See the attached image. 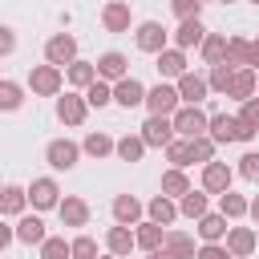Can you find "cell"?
Returning <instances> with one entry per match:
<instances>
[{"instance_id":"cell-49","label":"cell","mask_w":259,"mask_h":259,"mask_svg":"<svg viewBox=\"0 0 259 259\" xmlns=\"http://www.w3.org/2000/svg\"><path fill=\"white\" fill-rule=\"evenodd\" d=\"M12 243H16V227H8V223L0 219V251H8Z\"/></svg>"},{"instance_id":"cell-57","label":"cell","mask_w":259,"mask_h":259,"mask_svg":"<svg viewBox=\"0 0 259 259\" xmlns=\"http://www.w3.org/2000/svg\"><path fill=\"white\" fill-rule=\"evenodd\" d=\"M251 4H259V0H251Z\"/></svg>"},{"instance_id":"cell-8","label":"cell","mask_w":259,"mask_h":259,"mask_svg":"<svg viewBox=\"0 0 259 259\" xmlns=\"http://www.w3.org/2000/svg\"><path fill=\"white\" fill-rule=\"evenodd\" d=\"M45 162H49L53 170H73V166L81 162V146L69 142V138H53V142L45 146Z\"/></svg>"},{"instance_id":"cell-55","label":"cell","mask_w":259,"mask_h":259,"mask_svg":"<svg viewBox=\"0 0 259 259\" xmlns=\"http://www.w3.org/2000/svg\"><path fill=\"white\" fill-rule=\"evenodd\" d=\"M117 4H130V0H117Z\"/></svg>"},{"instance_id":"cell-36","label":"cell","mask_w":259,"mask_h":259,"mask_svg":"<svg viewBox=\"0 0 259 259\" xmlns=\"http://www.w3.org/2000/svg\"><path fill=\"white\" fill-rule=\"evenodd\" d=\"M231 81H235V65H210L206 69V85H210V93H223L227 97V89H231Z\"/></svg>"},{"instance_id":"cell-47","label":"cell","mask_w":259,"mask_h":259,"mask_svg":"<svg viewBox=\"0 0 259 259\" xmlns=\"http://www.w3.org/2000/svg\"><path fill=\"white\" fill-rule=\"evenodd\" d=\"M194 259H235V255L227 251V243H202Z\"/></svg>"},{"instance_id":"cell-53","label":"cell","mask_w":259,"mask_h":259,"mask_svg":"<svg viewBox=\"0 0 259 259\" xmlns=\"http://www.w3.org/2000/svg\"><path fill=\"white\" fill-rule=\"evenodd\" d=\"M219 4H235V0H219Z\"/></svg>"},{"instance_id":"cell-15","label":"cell","mask_w":259,"mask_h":259,"mask_svg":"<svg viewBox=\"0 0 259 259\" xmlns=\"http://www.w3.org/2000/svg\"><path fill=\"white\" fill-rule=\"evenodd\" d=\"M206 138H210L214 146H231V142H239V117H235V113H210Z\"/></svg>"},{"instance_id":"cell-7","label":"cell","mask_w":259,"mask_h":259,"mask_svg":"<svg viewBox=\"0 0 259 259\" xmlns=\"http://www.w3.org/2000/svg\"><path fill=\"white\" fill-rule=\"evenodd\" d=\"M85 117H89V101H85V93L65 89V97H57V121H61V125H81Z\"/></svg>"},{"instance_id":"cell-46","label":"cell","mask_w":259,"mask_h":259,"mask_svg":"<svg viewBox=\"0 0 259 259\" xmlns=\"http://www.w3.org/2000/svg\"><path fill=\"white\" fill-rule=\"evenodd\" d=\"M170 8H174V16H178V20H190V16H198V12H202V0H170Z\"/></svg>"},{"instance_id":"cell-51","label":"cell","mask_w":259,"mask_h":259,"mask_svg":"<svg viewBox=\"0 0 259 259\" xmlns=\"http://www.w3.org/2000/svg\"><path fill=\"white\" fill-rule=\"evenodd\" d=\"M146 259H166V251H150V255H146Z\"/></svg>"},{"instance_id":"cell-9","label":"cell","mask_w":259,"mask_h":259,"mask_svg":"<svg viewBox=\"0 0 259 259\" xmlns=\"http://www.w3.org/2000/svg\"><path fill=\"white\" fill-rule=\"evenodd\" d=\"M174 89H178V97H182V105H202L206 97H210V85H206V73H182L178 81H174Z\"/></svg>"},{"instance_id":"cell-50","label":"cell","mask_w":259,"mask_h":259,"mask_svg":"<svg viewBox=\"0 0 259 259\" xmlns=\"http://www.w3.org/2000/svg\"><path fill=\"white\" fill-rule=\"evenodd\" d=\"M247 214H251V219H255V227H259V194L251 198V206H247Z\"/></svg>"},{"instance_id":"cell-58","label":"cell","mask_w":259,"mask_h":259,"mask_svg":"<svg viewBox=\"0 0 259 259\" xmlns=\"http://www.w3.org/2000/svg\"><path fill=\"white\" fill-rule=\"evenodd\" d=\"M0 81H4V77H0Z\"/></svg>"},{"instance_id":"cell-29","label":"cell","mask_w":259,"mask_h":259,"mask_svg":"<svg viewBox=\"0 0 259 259\" xmlns=\"http://www.w3.org/2000/svg\"><path fill=\"white\" fill-rule=\"evenodd\" d=\"M206 210H210V194H206L202 186L178 198V214H182V219H194V223H198V219H202Z\"/></svg>"},{"instance_id":"cell-11","label":"cell","mask_w":259,"mask_h":259,"mask_svg":"<svg viewBox=\"0 0 259 259\" xmlns=\"http://www.w3.org/2000/svg\"><path fill=\"white\" fill-rule=\"evenodd\" d=\"M93 65H97V81H109V85H117L121 77H130V57H125V53H117V49L101 53Z\"/></svg>"},{"instance_id":"cell-45","label":"cell","mask_w":259,"mask_h":259,"mask_svg":"<svg viewBox=\"0 0 259 259\" xmlns=\"http://www.w3.org/2000/svg\"><path fill=\"white\" fill-rule=\"evenodd\" d=\"M235 174H239V178H247V182H259V150H247V154L239 158Z\"/></svg>"},{"instance_id":"cell-38","label":"cell","mask_w":259,"mask_h":259,"mask_svg":"<svg viewBox=\"0 0 259 259\" xmlns=\"http://www.w3.org/2000/svg\"><path fill=\"white\" fill-rule=\"evenodd\" d=\"M247 61H251V40L247 36H227V65L247 69Z\"/></svg>"},{"instance_id":"cell-40","label":"cell","mask_w":259,"mask_h":259,"mask_svg":"<svg viewBox=\"0 0 259 259\" xmlns=\"http://www.w3.org/2000/svg\"><path fill=\"white\" fill-rule=\"evenodd\" d=\"M214 142L202 134V138H190V166H206V162H214Z\"/></svg>"},{"instance_id":"cell-27","label":"cell","mask_w":259,"mask_h":259,"mask_svg":"<svg viewBox=\"0 0 259 259\" xmlns=\"http://www.w3.org/2000/svg\"><path fill=\"white\" fill-rule=\"evenodd\" d=\"M162 251H166V259H194L198 255V247H194V239L186 231H166Z\"/></svg>"},{"instance_id":"cell-2","label":"cell","mask_w":259,"mask_h":259,"mask_svg":"<svg viewBox=\"0 0 259 259\" xmlns=\"http://www.w3.org/2000/svg\"><path fill=\"white\" fill-rule=\"evenodd\" d=\"M170 121H174V134L190 142V138H202V134H206V125H210V113H206L202 105H178Z\"/></svg>"},{"instance_id":"cell-6","label":"cell","mask_w":259,"mask_h":259,"mask_svg":"<svg viewBox=\"0 0 259 259\" xmlns=\"http://www.w3.org/2000/svg\"><path fill=\"white\" fill-rule=\"evenodd\" d=\"M28 206L32 210H57L61 206V186H57V178H32L28 182Z\"/></svg>"},{"instance_id":"cell-28","label":"cell","mask_w":259,"mask_h":259,"mask_svg":"<svg viewBox=\"0 0 259 259\" xmlns=\"http://www.w3.org/2000/svg\"><path fill=\"white\" fill-rule=\"evenodd\" d=\"M65 81H69V85H73L77 93H85V89H89V85L97 81V65H93V61H81V57H77V61H73V65L65 69Z\"/></svg>"},{"instance_id":"cell-24","label":"cell","mask_w":259,"mask_h":259,"mask_svg":"<svg viewBox=\"0 0 259 259\" xmlns=\"http://www.w3.org/2000/svg\"><path fill=\"white\" fill-rule=\"evenodd\" d=\"M134 247H138V239H134V227H121V223H113V227L105 231V251H109V255L125 259Z\"/></svg>"},{"instance_id":"cell-56","label":"cell","mask_w":259,"mask_h":259,"mask_svg":"<svg viewBox=\"0 0 259 259\" xmlns=\"http://www.w3.org/2000/svg\"><path fill=\"white\" fill-rule=\"evenodd\" d=\"M251 40H255V45H259V36H251Z\"/></svg>"},{"instance_id":"cell-5","label":"cell","mask_w":259,"mask_h":259,"mask_svg":"<svg viewBox=\"0 0 259 259\" xmlns=\"http://www.w3.org/2000/svg\"><path fill=\"white\" fill-rule=\"evenodd\" d=\"M178 105H182V97H178V89H174L170 81H158L154 89H146V109H150L154 117H174Z\"/></svg>"},{"instance_id":"cell-12","label":"cell","mask_w":259,"mask_h":259,"mask_svg":"<svg viewBox=\"0 0 259 259\" xmlns=\"http://www.w3.org/2000/svg\"><path fill=\"white\" fill-rule=\"evenodd\" d=\"M231 182H235V170H231L227 162H206V166H202V190H206V194L219 198V194L231 190Z\"/></svg>"},{"instance_id":"cell-14","label":"cell","mask_w":259,"mask_h":259,"mask_svg":"<svg viewBox=\"0 0 259 259\" xmlns=\"http://www.w3.org/2000/svg\"><path fill=\"white\" fill-rule=\"evenodd\" d=\"M154 61H158L154 69L162 73V81H178L182 73H190V61H186V53H182V49H174V45H170V49H162Z\"/></svg>"},{"instance_id":"cell-35","label":"cell","mask_w":259,"mask_h":259,"mask_svg":"<svg viewBox=\"0 0 259 259\" xmlns=\"http://www.w3.org/2000/svg\"><path fill=\"white\" fill-rule=\"evenodd\" d=\"M146 150H150V146L142 142V134H125V138H117V146H113V154H117L121 162H142Z\"/></svg>"},{"instance_id":"cell-22","label":"cell","mask_w":259,"mask_h":259,"mask_svg":"<svg viewBox=\"0 0 259 259\" xmlns=\"http://www.w3.org/2000/svg\"><path fill=\"white\" fill-rule=\"evenodd\" d=\"M194 231H198V239H202V243H223V239H227V231H231V223H227L219 210H206V214L194 223Z\"/></svg>"},{"instance_id":"cell-3","label":"cell","mask_w":259,"mask_h":259,"mask_svg":"<svg viewBox=\"0 0 259 259\" xmlns=\"http://www.w3.org/2000/svg\"><path fill=\"white\" fill-rule=\"evenodd\" d=\"M134 45H138L142 53L158 57L162 49H170V28L158 24V20H142V24H134Z\"/></svg>"},{"instance_id":"cell-37","label":"cell","mask_w":259,"mask_h":259,"mask_svg":"<svg viewBox=\"0 0 259 259\" xmlns=\"http://www.w3.org/2000/svg\"><path fill=\"white\" fill-rule=\"evenodd\" d=\"M24 105V85H16V81H0V113H16Z\"/></svg>"},{"instance_id":"cell-43","label":"cell","mask_w":259,"mask_h":259,"mask_svg":"<svg viewBox=\"0 0 259 259\" xmlns=\"http://www.w3.org/2000/svg\"><path fill=\"white\" fill-rule=\"evenodd\" d=\"M69 247H73V259H97L101 255L93 235H77V239H69Z\"/></svg>"},{"instance_id":"cell-23","label":"cell","mask_w":259,"mask_h":259,"mask_svg":"<svg viewBox=\"0 0 259 259\" xmlns=\"http://www.w3.org/2000/svg\"><path fill=\"white\" fill-rule=\"evenodd\" d=\"M45 239H49V231H45L40 214H20V219H16V243H24V247H40Z\"/></svg>"},{"instance_id":"cell-25","label":"cell","mask_w":259,"mask_h":259,"mask_svg":"<svg viewBox=\"0 0 259 259\" xmlns=\"http://www.w3.org/2000/svg\"><path fill=\"white\" fill-rule=\"evenodd\" d=\"M255 93H259V73H255V69H235V81H231L227 97H235V101L243 105V101H251Z\"/></svg>"},{"instance_id":"cell-21","label":"cell","mask_w":259,"mask_h":259,"mask_svg":"<svg viewBox=\"0 0 259 259\" xmlns=\"http://www.w3.org/2000/svg\"><path fill=\"white\" fill-rule=\"evenodd\" d=\"M113 101H117L121 109H134V105H146V85H142L138 77H121V81L113 85Z\"/></svg>"},{"instance_id":"cell-32","label":"cell","mask_w":259,"mask_h":259,"mask_svg":"<svg viewBox=\"0 0 259 259\" xmlns=\"http://www.w3.org/2000/svg\"><path fill=\"white\" fill-rule=\"evenodd\" d=\"M247 206H251V198H243V194H235V190L219 194V214H223L227 223H239V219H247Z\"/></svg>"},{"instance_id":"cell-54","label":"cell","mask_w":259,"mask_h":259,"mask_svg":"<svg viewBox=\"0 0 259 259\" xmlns=\"http://www.w3.org/2000/svg\"><path fill=\"white\" fill-rule=\"evenodd\" d=\"M255 243H259V231H255Z\"/></svg>"},{"instance_id":"cell-20","label":"cell","mask_w":259,"mask_h":259,"mask_svg":"<svg viewBox=\"0 0 259 259\" xmlns=\"http://www.w3.org/2000/svg\"><path fill=\"white\" fill-rule=\"evenodd\" d=\"M223 243H227V251H231L235 259H247V255L259 251V243H255V227H231Z\"/></svg>"},{"instance_id":"cell-44","label":"cell","mask_w":259,"mask_h":259,"mask_svg":"<svg viewBox=\"0 0 259 259\" xmlns=\"http://www.w3.org/2000/svg\"><path fill=\"white\" fill-rule=\"evenodd\" d=\"M235 117H239V125H247L251 134H259V97H251V101H243Z\"/></svg>"},{"instance_id":"cell-48","label":"cell","mask_w":259,"mask_h":259,"mask_svg":"<svg viewBox=\"0 0 259 259\" xmlns=\"http://www.w3.org/2000/svg\"><path fill=\"white\" fill-rule=\"evenodd\" d=\"M8 53H16V32L8 24H0V57H8Z\"/></svg>"},{"instance_id":"cell-33","label":"cell","mask_w":259,"mask_h":259,"mask_svg":"<svg viewBox=\"0 0 259 259\" xmlns=\"http://www.w3.org/2000/svg\"><path fill=\"white\" fill-rule=\"evenodd\" d=\"M190 190H194V186H190L186 170H174V166H170V170L162 174V194H166V198H174V202H178V198H182V194H190Z\"/></svg>"},{"instance_id":"cell-52","label":"cell","mask_w":259,"mask_h":259,"mask_svg":"<svg viewBox=\"0 0 259 259\" xmlns=\"http://www.w3.org/2000/svg\"><path fill=\"white\" fill-rule=\"evenodd\" d=\"M97 259H117V255H109V251H105V255H97Z\"/></svg>"},{"instance_id":"cell-4","label":"cell","mask_w":259,"mask_h":259,"mask_svg":"<svg viewBox=\"0 0 259 259\" xmlns=\"http://www.w3.org/2000/svg\"><path fill=\"white\" fill-rule=\"evenodd\" d=\"M77 61V36L73 32H53L45 40V65H57V69H69Z\"/></svg>"},{"instance_id":"cell-16","label":"cell","mask_w":259,"mask_h":259,"mask_svg":"<svg viewBox=\"0 0 259 259\" xmlns=\"http://www.w3.org/2000/svg\"><path fill=\"white\" fill-rule=\"evenodd\" d=\"M109 210H113V223H121V227H138L146 219V202L134 198V194H117Z\"/></svg>"},{"instance_id":"cell-18","label":"cell","mask_w":259,"mask_h":259,"mask_svg":"<svg viewBox=\"0 0 259 259\" xmlns=\"http://www.w3.org/2000/svg\"><path fill=\"white\" fill-rule=\"evenodd\" d=\"M101 28H105V32H130V28H134V12H130V4L109 0V4L101 8Z\"/></svg>"},{"instance_id":"cell-13","label":"cell","mask_w":259,"mask_h":259,"mask_svg":"<svg viewBox=\"0 0 259 259\" xmlns=\"http://www.w3.org/2000/svg\"><path fill=\"white\" fill-rule=\"evenodd\" d=\"M170 40H174V49H198L202 40H206V24L198 20V16H190V20H178V28L170 32Z\"/></svg>"},{"instance_id":"cell-17","label":"cell","mask_w":259,"mask_h":259,"mask_svg":"<svg viewBox=\"0 0 259 259\" xmlns=\"http://www.w3.org/2000/svg\"><path fill=\"white\" fill-rule=\"evenodd\" d=\"M24 210H28V186H16V182L0 186V219H20Z\"/></svg>"},{"instance_id":"cell-10","label":"cell","mask_w":259,"mask_h":259,"mask_svg":"<svg viewBox=\"0 0 259 259\" xmlns=\"http://www.w3.org/2000/svg\"><path fill=\"white\" fill-rule=\"evenodd\" d=\"M138 134H142V142H146V146H154V150H166V146L178 138V134H174V121H170V117H154V113L142 121V130H138Z\"/></svg>"},{"instance_id":"cell-26","label":"cell","mask_w":259,"mask_h":259,"mask_svg":"<svg viewBox=\"0 0 259 259\" xmlns=\"http://www.w3.org/2000/svg\"><path fill=\"white\" fill-rule=\"evenodd\" d=\"M146 219L158 223V227H174V219H178V202L166 198V194H154V198L146 202Z\"/></svg>"},{"instance_id":"cell-42","label":"cell","mask_w":259,"mask_h":259,"mask_svg":"<svg viewBox=\"0 0 259 259\" xmlns=\"http://www.w3.org/2000/svg\"><path fill=\"white\" fill-rule=\"evenodd\" d=\"M166 162H170L174 170H186V166H190V142H186V138H174V142L166 146Z\"/></svg>"},{"instance_id":"cell-19","label":"cell","mask_w":259,"mask_h":259,"mask_svg":"<svg viewBox=\"0 0 259 259\" xmlns=\"http://www.w3.org/2000/svg\"><path fill=\"white\" fill-rule=\"evenodd\" d=\"M57 214H61V227H85L89 223V202L81 194H65L61 206H57Z\"/></svg>"},{"instance_id":"cell-34","label":"cell","mask_w":259,"mask_h":259,"mask_svg":"<svg viewBox=\"0 0 259 259\" xmlns=\"http://www.w3.org/2000/svg\"><path fill=\"white\" fill-rule=\"evenodd\" d=\"M198 53H202L206 65H223L227 61V36L223 32H206V40L198 45Z\"/></svg>"},{"instance_id":"cell-30","label":"cell","mask_w":259,"mask_h":259,"mask_svg":"<svg viewBox=\"0 0 259 259\" xmlns=\"http://www.w3.org/2000/svg\"><path fill=\"white\" fill-rule=\"evenodd\" d=\"M134 239H138V247L150 255V251H162V239H166V227H158V223H150V219H142L138 227H134Z\"/></svg>"},{"instance_id":"cell-41","label":"cell","mask_w":259,"mask_h":259,"mask_svg":"<svg viewBox=\"0 0 259 259\" xmlns=\"http://www.w3.org/2000/svg\"><path fill=\"white\" fill-rule=\"evenodd\" d=\"M40 259H73L69 239H65V235H49V239L40 243Z\"/></svg>"},{"instance_id":"cell-1","label":"cell","mask_w":259,"mask_h":259,"mask_svg":"<svg viewBox=\"0 0 259 259\" xmlns=\"http://www.w3.org/2000/svg\"><path fill=\"white\" fill-rule=\"evenodd\" d=\"M24 85L32 89V97H61V85H65V69L57 65H32Z\"/></svg>"},{"instance_id":"cell-31","label":"cell","mask_w":259,"mask_h":259,"mask_svg":"<svg viewBox=\"0 0 259 259\" xmlns=\"http://www.w3.org/2000/svg\"><path fill=\"white\" fill-rule=\"evenodd\" d=\"M113 146H117V138H109V134L93 130V134H85V142H81V154H89L93 162H101V158H109V154H113Z\"/></svg>"},{"instance_id":"cell-39","label":"cell","mask_w":259,"mask_h":259,"mask_svg":"<svg viewBox=\"0 0 259 259\" xmlns=\"http://www.w3.org/2000/svg\"><path fill=\"white\" fill-rule=\"evenodd\" d=\"M85 101H89V109H105V105H113V85H109V81H93V85L85 89Z\"/></svg>"}]
</instances>
